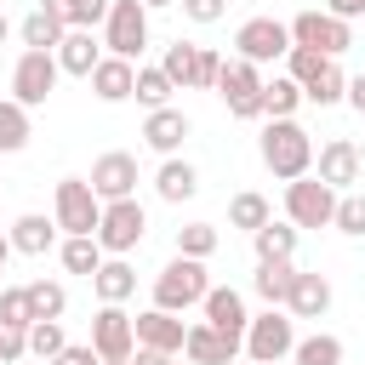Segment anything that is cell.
<instances>
[{
  "label": "cell",
  "mask_w": 365,
  "mask_h": 365,
  "mask_svg": "<svg viewBox=\"0 0 365 365\" xmlns=\"http://www.w3.org/2000/svg\"><path fill=\"white\" fill-rule=\"evenodd\" d=\"M29 137H34L29 131V108L17 97H0V154H17Z\"/></svg>",
  "instance_id": "35"
},
{
  "label": "cell",
  "mask_w": 365,
  "mask_h": 365,
  "mask_svg": "<svg viewBox=\"0 0 365 365\" xmlns=\"http://www.w3.org/2000/svg\"><path fill=\"white\" fill-rule=\"evenodd\" d=\"M297 274H302V268H297L291 257H274V262H257V279H251V285H257V297H262L268 308H285Z\"/></svg>",
  "instance_id": "25"
},
{
  "label": "cell",
  "mask_w": 365,
  "mask_h": 365,
  "mask_svg": "<svg viewBox=\"0 0 365 365\" xmlns=\"http://www.w3.org/2000/svg\"><path fill=\"white\" fill-rule=\"evenodd\" d=\"M314 177H325L336 194H348V188L365 177V154H359V143H354V137H325L319 154H314Z\"/></svg>",
  "instance_id": "14"
},
{
  "label": "cell",
  "mask_w": 365,
  "mask_h": 365,
  "mask_svg": "<svg viewBox=\"0 0 365 365\" xmlns=\"http://www.w3.org/2000/svg\"><path fill=\"white\" fill-rule=\"evenodd\" d=\"M63 348H68L63 319H34V325H29V354H34V359H46V365H51Z\"/></svg>",
  "instance_id": "39"
},
{
  "label": "cell",
  "mask_w": 365,
  "mask_h": 365,
  "mask_svg": "<svg viewBox=\"0 0 365 365\" xmlns=\"http://www.w3.org/2000/svg\"><path fill=\"white\" fill-rule=\"evenodd\" d=\"M285 308H291V319H319V314L331 308V279H325V274H297Z\"/></svg>",
  "instance_id": "26"
},
{
  "label": "cell",
  "mask_w": 365,
  "mask_h": 365,
  "mask_svg": "<svg viewBox=\"0 0 365 365\" xmlns=\"http://www.w3.org/2000/svg\"><path fill=\"white\" fill-rule=\"evenodd\" d=\"M200 314H205L217 331H228V336H240V342H245L251 314H245V297H240L234 285H211V291H205V302H200Z\"/></svg>",
  "instance_id": "19"
},
{
  "label": "cell",
  "mask_w": 365,
  "mask_h": 365,
  "mask_svg": "<svg viewBox=\"0 0 365 365\" xmlns=\"http://www.w3.org/2000/svg\"><path fill=\"white\" fill-rule=\"evenodd\" d=\"M0 274H6V268H0Z\"/></svg>",
  "instance_id": "53"
},
{
  "label": "cell",
  "mask_w": 365,
  "mask_h": 365,
  "mask_svg": "<svg viewBox=\"0 0 365 365\" xmlns=\"http://www.w3.org/2000/svg\"><path fill=\"white\" fill-rule=\"evenodd\" d=\"M51 365H103V359H97V348H91V342H68Z\"/></svg>",
  "instance_id": "45"
},
{
  "label": "cell",
  "mask_w": 365,
  "mask_h": 365,
  "mask_svg": "<svg viewBox=\"0 0 365 365\" xmlns=\"http://www.w3.org/2000/svg\"><path fill=\"white\" fill-rule=\"evenodd\" d=\"M268 217H274V205H268V194H257V188H240V194L228 200V228H245V234H257Z\"/></svg>",
  "instance_id": "31"
},
{
  "label": "cell",
  "mask_w": 365,
  "mask_h": 365,
  "mask_svg": "<svg viewBox=\"0 0 365 365\" xmlns=\"http://www.w3.org/2000/svg\"><path fill=\"white\" fill-rule=\"evenodd\" d=\"M160 68L171 74L177 91H217V74H222V51L211 46H194V40H171Z\"/></svg>",
  "instance_id": "3"
},
{
  "label": "cell",
  "mask_w": 365,
  "mask_h": 365,
  "mask_svg": "<svg viewBox=\"0 0 365 365\" xmlns=\"http://www.w3.org/2000/svg\"><path fill=\"white\" fill-rule=\"evenodd\" d=\"M182 342H188V325H182V314H171V308H148V314H137V348L182 354Z\"/></svg>",
  "instance_id": "17"
},
{
  "label": "cell",
  "mask_w": 365,
  "mask_h": 365,
  "mask_svg": "<svg viewBox=\"0 0 365 365\" xmlns=\"http://www.w3.org/2000/svg\"><path fill=\"white\" fill-rule=\"evenodd\" d=\"M240 348H245L240 336L217 331L211 319H194V325H188V342H182V359H188V365H234Z\"/></svg>",
  "instance_id": "16"
},
{
  "label": "cell",
  "mask_w": 365,
  "mask_h": 365,
  "mask_svg": "<svg viewBox=\"0 0 365 365\" xmlns=\"http://www.w3.org/2000/svg\"><path fill=\"white\" fill-rule=\"evenodd\" d=\"M91 291H97V302H131V291H137V268H131L125 257H103V268L91 274Z\"/></svg>",
  "instance_id": "24"
},
{
  "label": "cell",
  "mask_w": 365,
  "mask_h": 365,
  "mask_svg": "<svg viewBox=\"0 0 365 365\" xmlns=\"http://www.w3.org/2000/svg\"><path fill=\"white\" fill-rule=\"evenodd\" d=\"M348 103H354V114H365V74L348 80Z\"/></svg>",
  "instance_id": "48"
},
{
  "label": "cell",
  "mask_w": 365,
  "mask_h": 365,
  "mask_svg": "<svg viewBox=\"0 0 365 365\" xmlns=\"http://www.w3.org/2000/svg\"><path fill=\"white\" fill-rule=\"evenodd\" d=\"M17 34H23V46H34V51H57V40H63L68 29H63L46 6H34V11L23 17V29H17Z\"/></svg>",
  "instance_id": "33"
},
{
  "label": "cell",
  "mask_w": 365,
  "mask_h": 365,
  "mask_svg": "<svg viewBox=\"0 0 365 365\" xmlns=\"http://www.w3.org/2000/svg\"><path fill=\"white\" fill-rule=\"evenodd\" d=\"M143 46H148V6H143V0H114L108 17H103V51L137 63Z\"/></svg>",
  "instance_id": "11"
},
{
  "label": "cell",
  "mask_w": 365,
  "mask_h": 365,
  "mask_svg": "<svg viewBox=\"0 0 365 365\" xmlns=\"http://www.w3.org/2000/svg\"><path fill=\"white\" fill-rule=\"evenodd\" d=\"M188 131H194L188 114L171 108V103H165V108H148V120H143V143H148L154 154H177V148L188 143Z\"/></svg>",
  "instance_id": "18"
},
{
  "label": "cell",
  "mask_w": 365,
  "mask_h": 365,
  "mask_svg": "<svg viewBox=\"0 0 365 365\" xmlns=\"http://www.w3.org/2000/svg\"><path fill=\"white\" fill-rule=\"evenodd\" d=\"M217 245H222L217 222H182V228H177V251H182V257H200V262H205Z\"/></svg>",
  "instance_id": "38"
},
{
  "label": "cell",
  "mask_w": 365,
  "mask_h": 365,
  "mask_svg": "<svg viewBox=\"0 0 365 365\" xmlns=\"http://www.w3.org/2000/svg\"><path fill=\"white\" fill-rule=\"evenodd\" d=\"M6 234H11V251H23V257H46V251L57 245L63 228H57V217H46V211H23Z\"/></svg>",
  "instance_id": "22"
},
{
  "label": "cell",
  "mask_w": 365,
  "mask_h": 365,
  "mask_svg": "<svg viewBox=\"0 0 365 365\" xmlns=\"http://www.w3.org/2000/svg\"><path fill=\"white\" fill-rule=\"evenodd\" d=\"M91 91H97V103H125V97L137 91V63L108 51V57L91 68Z\"/></svg>",
  "instance_id": "21"
},
{
  "label": "cell",
  "mask_w": 365,
  "mask_h": 365,
  "mask_svg": "<svg viewBox=\"0 0 365 365\" xmlns=\"http://www.w3.org/2000/svg\"><path fill=\"white\" fill-rule=\"evenodd\" d=\"M29 354V325H0V365H17Z\"/></svg>",
  "instance_id": "43"
},
{
  "label": "cell",
  "mask_w": 365,
  "mask_h": 365,
  "mask_svg": "<svg viewBox=\"0 0 365 365\" xmlns=\"http://www.w3.org/2000/svg\"><path fill=\"white\" fill-rule=\"evenodd\" d=\"M6 34H11V23H6V11H0V46H6Z\"/></svg>",
  "instance_id": "51"
},
{
  "label": "cell",
  "mask_w": 365,
  "mask_h": 365,
  "mask_svg": "<svg viewBox=\"0 0 365 365\" xmlns=\"http://www.w3.org/2000/svg\"><path fill=\"white\" fill-rule=\"evenodd\" d=\"M342 365H348V359H342Z\"/></svg>",
  "instance_id": "54"
},
{
  "label": "cell",
  "mask_w": 365,
  "mask_h": 365,
  "mask_svg": "<svg viewBox=\"0 0 365 365\" xmlns=\"http://www.w3.org/2000/svg\"><path fill=\"white\" fill-rule=\"evenodd\" d=\"M57 51H34V46H23V57L11 63V97L23 103V108H40L51 91H57Z\"/></svg>",
  "instance_id": "10"
},
{
  "label": "cell",
  "mask_w": 365,
  "mask_h": 365,
  "mask_svg": "<svg viewBox=\"0 0 365 365\" xmlns=\"http://www.w3.org/2000/svg\"><path fill=\"white\" fill-rule=\"evenodd\" d=\"M11 262V234H0V268Z\"/></svg>",
  "instance_id": "49"
},
{
  "label": "cell",
  "mask_w": 365,
  "mask_h": 365,
  "mask_svg": "<svg viewBox=\"0 0 365 365\" xmlns=\"http://www.w3.org/2000/svg\"><path fill=\"white\" fill-rule=\"evenodd\" d=\"M171 91H177V86H171V74H165L160 63H154V68H137V91H131V97H137L143 108H165Z\"/></svg>",
  "instance_id": "37"
},
{
  "label": "cell",
  "mask_w": 365,
  "mask_h": 365,
  "mask_svg": "<svg viewBox=\"0 0 365 365\" xmlns=\"http://www.w3.org/2000/svg\"><path fill=\"white\" fill-rule=\"evenodd\" d=\"M91 348H97V359H131L137 354V314H125V302H103L91 314Z\"/></svg>",
  "instance_id": "12"
},
{
  "label": "cell",
  "mask_w": 365,
  "mask_h": 365,
  "mask_svg": "<svg viewBox=\"0 0 365 365\" xmlns=\"http://www.w3.org/2000/svg\"><path fill=\"white\" fill-rule=\"evenodd\" d=\"M57 257H63V268H68V274H86V279H91V274L103 268V257H108V251L97 245V234H63Z\"/></svg>",
  "instance_id": "29"
},
{
  "label": "cell",
  "mask_w": 365,
  "mask_h": 365,
  "mask_svg": "<svg viewBox=\"0 0 365 365\" xmlns=\"http://www.w3.org/2000/svg\"><path fill=\"white\" fill-rule=\"evenodd\" d=\"M308 103V91L291 80V74H274L262 80V120H297V108Z\"/></svg>",
  "instance_id": "27"
},
{
  "label": "cell",
  "mask_w": 365,
  "mask_h": 365,
  "mask_svg": "<svg viewBox=\"0 0 365 365\" xmlns=\"http://www.w3.org/2000/svg\"><path fill=\"white\" fill-rule=\"evenodd\" d=\"M51 217H57L63 234H97V222H103V200H97L91 177H63V182L51 188Z\"/></svg>",
  "instance_id": "5"
},
{
  "label": "cell",
  "mask_w": 365,
  "mask_h": 365,
  "mask_svg": "<svg viewBox=\"0 0 365 365\" xmlns=\"http://www.w3.org/2000/svg\"><path fill=\"white\" fill-rule=\"evenodd\" d=\"M103 63V40L91 34V29H68L63 40H57V68L63 74H80V80H91V68Z\"/></svg>",
  "instance_id": "20"
},
{
  "label": "cell",
  "mask_w": 365,
  "mask_h": 365,
  "mask_svg": "<svg viewBox=\"0 0 365 365\" xmlns=\"http://www.w3.org/2000/svg\"><path fill=\"white\" fill-rule=\"evenodd\" d=\"M257 154H262V165H268L279 182L314 171V137H308L297 120H268L262 137H257Z\"/></svg>",
  "instance_id": "1"
},
{
  "label": "cell",
  "mask_w": 365,
  "mask_h": 365,
  "mask_svg": "<svg viewBox=\"0 0 365 365\" xmlns=\"http://www.w3.org/2000/svg\"><path fill=\"white\" fill-rule=\"evenodd\" d=\"M40 6H46L63 29H97V23L108 17V6H114V0H40Z\"/></svg>",
  "instance_id": "30"
},
{
  "label": "cell",
  "mask_w": 365,
  "mask_h": 365,
  "mask_svg": "<svg viewBox=\"0 0 365 365\" xmlns=\"http://www.w3.org/2000/svg\"><path fill=\"white\" fill-rule=\"evenodd\" d=\"M205 291H211V279H205V262H200V257H182V251H177V257L154 274V308L188 314V308L205 302Z\"/></svg>",
  "instance_id": "2"
},
{
  "label": "cell",
  "mask_w": 365,
  "mask_h": 365,
  "mask_svg": "<svg viewBox=\"0 0 365 365\" xmlns=\"http://www.w3.org/2000/svg\"><path fill=\"white\" fill-rule=\"evenodd\" d=\"M29 308H34V319H63L68 314L63 279H29Z\"/></svg>",
  "instance_id": "36"
},
{
  "label": "cell",
  "mask_w": 365,
  "mask_h": 365,
  "mask_svg": "<svg viewBox=\"0 0 365 365\" xmlns=\"http://www.w3.org/2000/svg\"><path fill=\"white\" fill-rule=\"evenodd\" d=\"M291 348H297V319H291V308L251 314V325H245V354H251V365H279V359H291Z\"/></svg>",
  "instance_id": "6"
},
{
  "label": "cell",
  "mask_w": 365,
  "mask_h": 365,
  "mask_svg": "<svg viewBox=\"0 0 365 365\" xmlns=\"http://www.w3.org/2000/svg\"><path fill=\"white\" fill-rule=\"evenodd\" d=\"M154 194H160L165 205H182V200H194V194H200V171H194L188 160L165 154V160H160V171H154Z\"/></svg>",
  "instance_id": "23"
},
{
  "label": "cell",
  "mask_w": 365,
  "mask_h": 365,
  "mask_svg": "<svg viewBox=\"0 0 365 365\" xmlns=\"http://www.w3.org/2000/svg\"><path fill=\"white\" fill-rule=\"evenodd\" d=\"M285 217L297 222V228H331V217H336V188L325 182V177H291L285 182Z\"/></svg>",
  "instance_id": "7"
},
{
  "label": "cell",
  "mask_w": 365,
  "mask_h": 365,
  "mask_svg": "<svg viewBox=\"0 0 365 365\" xmlns=\"http://www.w3.org/2000/svg\"><path fill=\"white\" fill-rule=\"evenodd\" d=\"M143 6H148V11H165V6H177V0H143Z\"/></svg>",
  "instance_id": "50"
},
{
  "label": "cell",
  "mask_w": 365,
  "mask_h": 365,
  "mask_svg": "<svg viewBox=\"0 0 365 365\" xmlns=\"http://www.w3.org/2000/svg\"><path fill=\"white\" fill-rule=\"evenodd\" d=\"M0 325H34L29 285H0Z\"/></svg>",
  "instance_id": "41"
},
{
  "label": "cell",
  "mask_w": 365,
  "mask_h": 365,
  "mask_svg": "<svg viewBox=\"0 0 365 365\" xmlns=\"http://www.w3.org/2000/svg\"><path fill=\"white\" fill-rule=\"evenodd\" d=\"M297 234H302V228H297L291 217H285V222H274V217H268V222L251 234V245H257V262H274V257H297Z\"/></svg>",
  "instance_id": "28"
},
{
  "label": "cell",
  "mask_w": 365,
  "mask_h": 365,
  "mask_svg": "<svg viewBox=\"0 0 365 365\" xmlns=\"http://www.w3.org/2000/svg\"><path fill=\"white\" fill-rule=\"evenodd\" d=\"M325 11H336V17H365V0H325Z\"/></svg>",
  "instance_id": "47"
},
{
  "label": "cell",
  "mask_w": 365,
  "mask_h": 365,
  "mask_svg": "<svg viewBox=\"0 0 365 365\" xmlns=\"http://www.w3.org/2000/svg\"><path fill=\"white\" fill-rule=\"evenodd\" d=\"M103 365H131V359H103Z\"/></svg>",
  "instance_id": "52"
},
{
  "label": "cell",
  "mask_w": 365,
  "mask_h": 365,
  "mask_svg": "<svg viewBox=\"0 0 365 365\" xmlns=\"http://www.w3.org/2000/svg\"><path fill=\"white\" fill-rule=\"evenodd\" d=\"M319 68H325V57H319V51H308V46H291V51H285V74H291L297 86H308Z\"/></svg>",
  "instance_id": "42"
},
{
  "label": "cell",
  "mask_w": 365,
  "mask_h": 365,
  "mask_svg": "<svg viewBox=\"0 0 365 365\" xmlns=\"http://www.w3.org/2000/svg\"><path fill=\"white\" fill-rule=\"evenodd\" d=\"M143 234H148V211L137 205V194H131V200H108V205H103L97 245H103L108 257H131V251L143 245Z\"/></svg>",
  "instance_id": "8"
},
{
  "label": "cell",
  "mask_w": 365,
  "mask_h": 365,
  "mask_svg": "<svg viewBox=\"0 0 365 365\" xmlns=\"http://www.w3.org/2000/svg\"><path fill=\"white\" fill-rule=\"evenodd\" d=\"M291 359H297V365H342V359H348V348H342V336L314 331V336H297Z\"/></svg>",
  "instance_id": "32"
},
{
  "label": "cell",
  "mask_w": 365,
  "mask_h": 365,
  "mask_svg": "<svg viewBox=\"0 0 365 365\" xmlns=\"http://www.w3.org/2000/svg\"><path fill=\"white\" fill-rule=\"evenodd\" d=\"M331 228L336 234H348V240H359L365 234V194H336V217H331Z\"/></svg>",
  "instance_id": "40"
},
{
  "label": "cell",
  "mask_w": 365,
  "mask_h": 365,
  "mask_svg": "<svg viewBox=\"0 0 365 365\" xmlns=\"http://www.w3.org/2000/svg\"><path fill=\"white\" fill-rule=\"evenodd\" d=\"M177 6L188 23H222V11H228V0H177Z\"/></svg>",
  "instance_id": "44"
},
{
  "label": "cell",
  "mask_w": 365,
  "mask_h": 365,
  "mask_svg": "<svg viewBox=\"0 0 365 365\" xmlns=\"http://www.w3.org/2000/svg\"><path fill=\"white\" fill-rule=\"evenodd\" d=\"M91 188H97L103 205H108V200H131V194H137V154H125V148L97 154V160H91Z\"/></svg>",
  "instance_id": "15"
},
{
  "label": "cell",
  "mask_w": 365,
  "mask_h": 365,
  "mask_svg": "<svg viewBox=\"0 0 365 365\" xmlns=\"http://www.w3.org/2000/svg\"><path fill=\"white\" fill-rule=\"evenodd\" d=\"M291 51V23L279 17H245L234 29V57H251V63H274Z\"/></svg>",
  "instance_id": "13"
},
{
  "label": "cell",
  "mask_w": 365,
  "mask_h": 365,
  "mask_svg": "<svg viewBox=\"0 0 365 365\" xmlns=\"http://www.w3.org/2000/svg\"><path fill=\"white\" fill-rule=\"evenodd\" d=\"M131 365H177V354H160V348H137Z\"/></svg>",
  "instance_id": "46"
},
{
  "label": "cell",
  "mask_w": 365,
  "mask_h": 365,
  "mask_svg": "<svg viewBox=\"0 0 365 365\" xmlns=\"http://www.w3.org/2000/svg\"><path fill=\"white\" fill-rule=\"evenodd\" d=\"M291 46H308L319 57H342L354 46V23L336 11H297L291 17Z\"/></svg>",
  "instance_id": "9"
},
{
  "label": "cell",
  "mask_w": 365,
  "mask_h": 365,
  "mask_svg": "<svg viewBox=\"0 0 365 365\" xmlns=\"http://www.w3.org/2000/svg\"><path fill=\"white\" fill-rule=\"evenodd\" d=\"M308 91V103H319V108H331V103H348V74L336 68V57H325V68L302 86Z\"/></svg>",
  "instance_id": "34"
},
{
  "label": "cell",
  "mask_w": 365,
  "mask_h": 365,
  "mask_svg": "<svg viewBox=\"0 0 365 365\" xmlns=\"http://www.w3.org/2000/svg\"><path fill=\"white\" fill-rule=\"evenodd\" d=\"M217 97L234 120H262V63L251 57H222V74H217Z\"/></svg>",
  "instance_id": "4"
}]
</instances>
